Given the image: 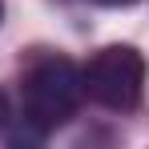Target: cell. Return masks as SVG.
<instances>
[{
	"instance_id": "cell-2",
	"label": "cell",
	"mask_w": 149,
	"mask_h": 149,
	"mask_svg": "<svg viewBox=\"0 0 149 149\" xmlns=\"http://www.w3.org/2000/svg\"><path fill=\"white\" fill-rule=\"evenodd\" d=\"M85 97L105 109H133L145 89V61L133 45H105L81 69Z\"/></svg>"
},
{
	"instance_id": "cell-5",
	"label": "cell",
	"mask_w": 149,
	"mask_h": 149,
	"mask_svg": "<svg viewBox=\"0 0 149 149\" xmlns=\"http://www.w3.org/2000/svg\"><path fill=\"white\" fill-rule=\"evenodd\" d=\"M0 20H4V0H0Z\"/></svg>"
},
{
	"instance_id": "cell-4",
	"label": "cell",
	"mask_w": 149,
	"mask_h": 149,
	"mask_svg": "<svg viewBox=\"0 0 149 149\" xmlns=\"http://www.w3.org/2000/svg\"><path fill=\"white\" fill-rule=\"evenodd\" d=\"M93 4H105V8H121V4H137V0H93Z\"/></svg>"
},
{
	"instance_id": "cell-1",
	"label": "cell",
	"mask_w": 149,
	"mask_h": 149,
	"mask_svg": "<svg viewBox=\"0 0 149 149\" xmlns=\"http://www.w3.org/2000/svg\"><path fill=\"white\" fill-rule=\"evenodd\" d=\"M85 97L81 69L61 52H36L20 73V113L36 133L61 129Z\"/></svg>"
},
{
	"instance_id": "cell-3",
	"label": "cell",
	"mask_w": 149,
	"mask_h": 149,
	"mask_svg": "<svg viewBox=\"0 0 149 149\" xmlns=\"http://www.w3.org/2000/svg\"><path fill=\"white\" fill-rule=\"evenodd\" d=\"M4 125H8V97L0 93V129H4Z\"/></svg>"
}]
</instances>
